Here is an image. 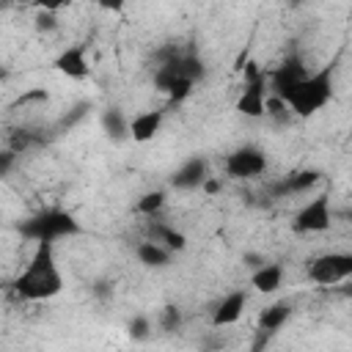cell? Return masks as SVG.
Masks as SVG:
<instances>
[{"mask_svg": "<svg viewBox=\"0 0 352 352\" xmlns=\"http://www.w3.org/2000/svg\"><path fill=\"white\" fill-rule=\"evenodd\" d=\"M14 292L22 300H50L55 294L63 292V275L55 264V245L52 242H41L36 245L28 267L16 275L14 280Z\"/></svg>", "mask_w": 352, "mask_h": 352, "instance_id": "obj_1", "label": "cell"}, {"mask_svg": "<svg viewBox=\"0 0 352 352\" xmlns=\"http://www.w3.org/2000/svg\"><path fill=\"white\" fill-rule=\"evenodd\" d=\"M333 77H336V63H324L316 72H308L305 80H300L292 91H286L283 99L297 118H311L316 116L330 99H333Z\"/></svg>", "mask_w": 352, "mask_h": 352, "instance_id": "obj_2", "label": "cell"}, {"mask_svg": "<svg viewBox=\"0 0 352 352\" xmlns=\"http://www.w3.org/2000/svg\"><path fill=\"white\" fill-rule=\"evenodd\" d=\"M19 234H22L25 239L36 242V245H41V242H52V245H55L58 239L82 234V226H80V220H77L72 212H66V209H44V212H38V214L22 220V223H19Z\"/></svg>", "mask_w": 352, "mask_h": 352, "instance_id": "obj_3", "label": "cell"}, {"mask_svg": "<svg viewBox=\"0 0 352 352\" xmlns=\"http://www.w3.org/2000/svg\"><path fill=\"white\" fill-rule=\"evenodd\" d=\"M308 278L319 286H336L346 278H352V253L346 250H330L316 256L308 264Z\"/></svg>", "mask_w": 352, "mask_h": 352, "instance_id": "obj_4", "label": "cell"}, {"mask_svg": "<svg viewBox=\"0 0 352 352\" xmlns=\"http://www.w3.org/2000/svg\"><path fill=\"white\" fill-rule=\"evenodd\" d=\"M267 74L256 69V63L245 66V88L236 99V110L248 118H261L267 116Z\"/></svg>", "mask_w": 352, "mask_h": 352, "instance_id": "obj_5", "label": "cell"}, {"mask_svg": "<svg viewBox=\"0 0 352 352\" xmlns=\"http://www.w3.org/2000/svg\"><path fill=\"white\" fill-rule=\"evenodd\" d=\"M333 226V209H330V192H319L308 204H302L292 220V228L297 234H322Z\"/></svg>", "mask_w": 352, "mask_h": 352, "instance_id": "obj_6", "label": "cell"}, {"mask_svg": "<svg viewBox=\"0 0 352 352\" xmlns=\"http://www.w3.org/2000/svg\"><path fill=\"white\" fill-rule=\"evenodd\" d=\"M223 168L231 179H256L267 170V157L256 146H239L231 154H226Z\"/></svg>", "mask_w": 352, "mask_h": 352, "instance_id": "obj_7", "label": "cell"}, {"mask_svg": "<svg viewBox=\"0 0 352 352\" xmlns=\"http://www.w3.org/2000/svg\"><path fill=\"white\" fill-rule=\"evenodd\" d=\"M308 77V66L302 63V58L297 55V52H292V55H286L272 72H270V77H267V82H270V88H272V96H283L286 91H292L300 80H305Z\"/></svg>", "mask_w": 352, "mask_h": 352, "instance_id": "obj_8", "label": "cell"}, {"mask_svg": "<svg viewBox=\"0 0 352 352\" xmlns=\"http://www.w3.org/2000/svg\"><path fill=\"white\" fill-rule=\"evenodd\" d=\"M52 66L72 77V80H85L91 74V63H88V52H85V44H69L58 52V58L52 60Z\"/></svg>", "mask_w": 352, "mask_h": 352, "instance_id": "obj_9", "label": "cell"}, {"mask_svg": "<svg viewBox=\"0 0 352 352\" xmlns=\"http://www.w3.org/2000/svg\"><path fill=\"white\" fill-rule=\"evenodd\" d=\"M206 179H209L206 160H204V157H190V160H184V162L173 170L170 187H173V190H198V187L206 184Z\"/></svg>", "mask_w": 352, "mask_h": 352, "instance_id": "obj_10", "label": "cell"}, {"mask_svg": "<svg viewBox=\"0 0 352 352\" xmlns=\"http://www.w3.org/2000/svg\"><path fill=\"white\" fill-rule=\"evenodd\" d=\"M245 305H248V294H245L242 289L228 292V294H226V297H223V300L214 305V311H212V324H214V327L234 324V322L242 316Z\"/></svg>", "mask_w": 352, "mask_h": 352, "instance_id": "obj_11", "label": "cell"}, {"mask_svg": "<svg viewBox=\"0 0 352 352\" xmlns=\"http://www.w3.org/2000/svg\"><path fill=\"white\" fill-rule=\"evenodd\" d=\"M162 118H165L162 110H143V113H138V116L129 121V138H132L135 143H148V140H154L157 132H160V126H162Z\"/></svg>", "mask_w": 352, "mask_h": 352, "instance_id": "obj_12", "label": "cell"}, {"mask_svg": "<svg viewBox=\"0 0 352 352\" xmlns=\"http://www.w3.org/2000/svg\"><path fill=\"white\" fill-rule=\"evenodd\" d=\"M322 182V170L316 168H305V170H294L289 173L283 182L275 184V192L278 195H300V192H308L314 184Z\"/></svg>", "mask_w": 352, "mask_h": 352, "instance_id": "obj_13", "label": "cell"}, {"mask_svg": "<svg viewBox=\"0 0 352 352\" xmlns=\"http://www.w3.org/2000/svg\"><path fill=\"white\" fill-rule=\"evenodd\" d=\"M99 124H102L104 135H107L113 143H121V140L129 138V118L121 113V107H107V110H102Z\"/></svg>", "mask_w": 352, "mask_h": 352, "instance_id": "obj_14", "label": "cell"}, {"mask_svg": "<svg viewBox=\"0 0 352 352\" xmlns=\"http://www.w3.org/2000/svg\"><path fill=\"white\" fill-rule=\"evenodd\" d=\"M250 283H253L256 292L272 294V292H278L280 283H283V267L275 264V261H267L264 267H258V270L250 275Z\"/></svg>", "mask_w": 352, "mask_h": 352, "instance_id": "obj_15", "label": "cell"}, {"mask_svg": "<svg viewBox=\"0 0 352 352\" xmlns=\"http://www.w3.org/2000/svg\"><path fill=\"white\" fill-rule=\"evenodd\" d=\"M135 256H138V261H140L143 267H151V270H162V267L170 264V250H168L165 245L154 242V239L140 242V245L135 248Z\"/></svg>", "mask_w": 352, "mask_h": 352, "instance_id": "obj_16", "label": "cell"}, {"mask_svg": "<svg viewBox=\"0 0 352 352\" xmlns=\"http://www.w3.org/2000/svg\"><path fill=\"white\" fill-rule=\"evenodd\" d=\"M289 316H292V305H289L286 300L272 302V305H267V308L258 314V327H261L264 333H275V330H280V327L286 324Z\"/></svg>", "mask_w": 352, "mask_h": 352, "instance_id": "obj_17", "label": "cell"}, {"mask_svg": "<svg viewBox=\"0 0 352 352\" xmlns=\"http://www.w3.org/2000/svg\"><path fill=\"white\" fill-rule=\"evenodd\" d=\"M151 239L160 242V245H165L170 253L187 248V236H184L182 231H176L173 226H168V223H154V226H151Z\"/></svg>", "mask_w": 352, "mask_h": 352, "instance_id": "obj_18", "label": "cell"}, {"mask_svg": "<svg viewBox=\"0 0 352 352\" xmlns=\"http://www.w3.org/2000/svg\"><path fill=\"white\" fill-rule=\"evenodd\" d=\"M165 206V190H148V192H143L140 198H138V212L143 214V217H157L160 214V209Z\"/></svg>", "mask_w": 352, "mask_h": 352, "instance_id": "obj_19", "label": "cell"}, {"mask_svg": "<svg viewBox=\"0 0 352 352\" xmlns=\"http://www.w3.org/2000/svg\"><path fill=\"white\" fill-rule=\"evenodd\" d=\"M126 333H129V338H132V341H146V338L151 336V319H148V316H143V314L132 316V319H129V324H126Z\"/></svg>", "mask_w": 352, "mask_h": 352, "instance_id": "obj_20", "label": "cell"}, {"mask_svg": "<svg viewBox=\"0 0 352 352\" xmlns=\"http://www.w3.org/2000/svg\"><path fill=\"white\" fill-rule=\"evenodd\" d=\"M267 116H272L278 124H286V121H289V116H292V110H289V104H286L283 99L270 96V99H267Z\"/></svg>", "mask_w": 352, "mask_h": 352, "instance_id": "obj_21", "label": "cell"}, {"mask_svg": "<svg viewBox=\"0 0 352 352\" xmlns=\"http://www.w3.org/2000/svg\"><path fill=\"white\" fill-rule=\"evenodd\" d=\"M36 30H38V33H52V30H58L55 8H44V11L36 14Z\"/></svg>", "mask_w": 352, "mask_h": 352, "instance_id": "obj_22", "label": "cell"}, {"mask_svg": "<svg viewBox=\"0 0 352 352\" xmlns=\"http://www.w3.org/2000/svg\"><path fill=\"white\" fill-rule=\"evenodd\" d=\"M179 322H182L179 308H176V305H165V308H162V314H160V327H162L165 333H170V330H176V327H179Z\"/></svg>", "mask_w": 352, "mask_h": 352, "instance_id": "obj_23", "label": "cell"}, {"mask_svg": "<svg viewBox=\"0 0 352 352\" xmlns=\"http://www.w3.org/2000/svg\"><path fill=\"white\" fill-rule=\"evenodd\" d=\"M192 85H195V82H190V80H179V82H173V88L168 91V99H170V102H182V99H187L190 91H192Z\"/></svg>", "mask_w": 352, "mask_h": 352, "instance_id": "obj_24", "label": "cell"}, {"mask_svg": "<svg viewBox=\"0 0 352 352\" xmlns=\"http://www.w3.org/2000/svg\"><path fill=\"white\" fill-rule=\"evenodd\" d=\"M242 261H245L253 272H256L258 267H264V264H267V258H264V256H258V253H245V256H242Z\"/></svg>", "mask_w": 352, "mask_h": 352, "instance_id": "obj_25", "label": "cell"}, {"mask_svg": "<svg viewBox=\"0 0 352 352\" xmlns=\"http://www.w3.org/2000/svg\"><path fill=\"white\" fill-rule=\"evenodd\" d=\"M19 104H28V102H47V91H28L25 96L16 99Z\"/></svg>", "mask_w": 352, "mask_h": 352, "instance_id": "obj_26", "label": "cell"}, {"mask_svg": "<svg viewBox=\"0 0 352 352\" xmlns=\"http://www.w3.org/2000/svg\"><path fill=\"white\" fill-rule=\"evenodd\" d=\"M14 154H16V151H11V148H8V151L0 157V176H8V170H11V162H14Z\"/></svg>", "mask_w": 352, "mask_h": 352, "instance_id": "obj_27", "label": "cell"}, {"mask_svg": "<svg viewBox=\"0 0 352 352\" xmlns=\"http://www.w3.org/2000/svg\"><path fill=\"white\" fill-rule=\"evenodd\" d=\"M204 190H206V192H217V190H220V184H217L214 179H206V184H204Z\"/></svg>", "mask_w": 352, "mask_h": 352, "instance_id": "obj_28", "label": "cell"}, {"mask_svg": "<svg viewBox=\"0 0 352 352\" xmlns=\"http://www.w3.org/2000/svg\"><path fill=\"white\" fill-rule=\"evenodd\" d=\"M341 214H344V217H346V220H349V223H352V206H349V209H344V212H341Z\"/></svg>", "mask_w": 352, "mask_h": 352, "instance_id": "obj_29", "label": "cell"}]
</instances>
